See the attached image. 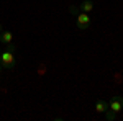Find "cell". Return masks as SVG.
Listing matches in <instances>:
<instances>
[{
	"instance_id": "cell-1",
	"label": "cell",
	"mask_w": 123,
	"mask_h": 121,
	"mask_svg": "<svg viewBox=\"0 0 123 121\" xmlns=\"http://www.w3.org/2000/svg\"><path fill=\"white\" fill-rule=\"evenodd\" d=\"M0 64H2V67H3V69L12 70V69L17 65V59H15L13 51H8V49L2 51V54H0Z\"/></svg>"
},
{
	"instance_id": "cell-2",
	"label": "cell",
	"mask_w": 123,
	"mask_h": 121,
	"mask_svg": "<svg viewBox=\"0 0 123 121\" xmlns=\"http://www.w3.org/2000/svg\"><path fill=\"white\" fill-rule=\"evenodd\" d=\"M76 25L79 29H89L90 28V17H89V13H85V12H82V13H77L76 15Z\"/></svg>"
},
{
	"instance_id": "cell-3",
	"label": "cell",
	"mask_w": 123,
	"mask_h": 121,
	"mask_svg": "<svg viewBox=\"0 0 123 121\" xmlns=\"http://www.w3.org/2000/svg\"><path fill=\"white\" fill-rule=\"evenodd\" d=\"M108 110L112 113H115V115L122 111L123 110V97H120V95L118 97H112L110 103H108Z\"/></svg>"
},
{
	"instance_id": "cell-4",
	"label": "cell",
	"mask_w": 123,
	"mask_h": 121,
	"mask_svg": "<svg viewBox=\"0 0 123 121\" xmlns=\"http://www.w3.org/2000/svg\"><path fill=\"white\" fill-rule=\"evenodd\" d=\"M108 110V103L105 102V100H97L95 103V111L97 113H105Z\"/></svg>"
},
{
	"instance_id": "cell-5",
	"label": "cell",
	"mask_w": 123,
	"mask_h": 121,
	"mask_svg": "<svg viewBox=\"0 0 123 121\" xmlns=\"http://www.w3.org/2000/svg\"><path fill=\"white\" fill-rule=\"evenodd\" d=\"M12 41H13V35H12L10 31H2V35H0V43L10 44Z\"/></svg>"
},
{
	"instance_id": "cell-6",
	"label": "cell",
	"mask_w": 123,
	"mask_h": 121,
	"mask_svg": "<svg viewBox=\"0 0 123 121\" xmlns=\"http://www.w3.org/2000/svg\"><path fill=\"white\" fill-rule=\"evenodd\" d=\"M79 8L82 10V12H85V13H90V12L94 10V3H92L90 0H85V2H82V3L79 5Z\"/></svg>"
},
{
	"instance_id": "cell-7",
	"label": "cell",
	"mask_w": 123,
	"mask_h": 121,
	"mask_svg": "<svg viewBox=\"0 0 123 121\" xmlns=\"http://www.w3.org/2000/svg\"><path fill=\"white\" fill-rule=\"evenodd\" d=\"M2 31H3V28H2V25H0V35H2Z\"/></svg>"
},
{
	"instance_id": "cell-8",
	"label": "cell",
	"mask_w": 123,
	"mask_h": 121,
	"mask_svg": "<svg viewBox=\"0 0 123 121\" xmlns=\"http://www.w3.org/2000/svg\"><path fill=\"white\" fill-rule=\"evenodd\" d=\"M2 69H3V67H2V64H0V72H2Z\"/></svg>"
},
{
	"instance_id": "cell-9",
	"label": "cell",
	"mask_w": 123,
	"mask_h": 121,
	"mask_svg": "<svg viewBox=\"0 0 123 121\" xmlns=\"http://www.w3.org/2000/svg\"><path fill=\"white\" fill-rule=\"evenodd\" d=\"M0 54H2V52H0Z\"/></svg>"
}]
</instances>
